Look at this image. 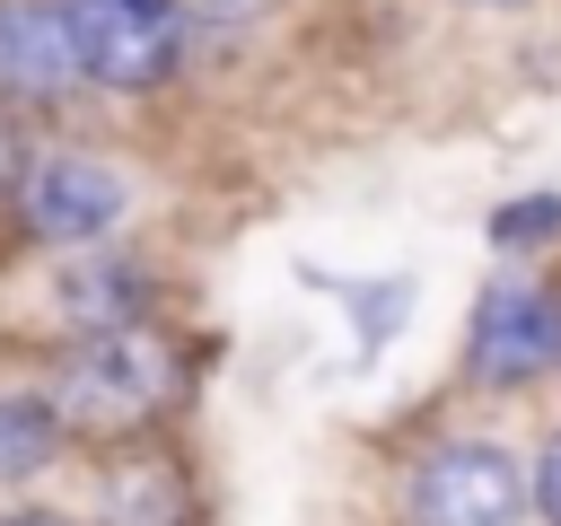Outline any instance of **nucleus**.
<instances>
[{"mask_svg":"<svg viewBox=\"0 0 561 526\" xmlns=\"http://www.w3.org/2000/svg\"><path fill=\"white\" fill-rule=\"evenodd\" d=\"M526 517V473L491 438H447L412 473V526H517Z\"/></svg>","mask_w":561,"mask_h":526,"instance_id":"2","label":"nucleus"},{"mask_svg":"<svg viewBox=\"0 0 561 526\" xmlns=\"http://www.w3.org/2000/svg\"><path fill=\"white\" fill-rule=\"evenodd\" d=\"M79 70V35H70V0H0V88L18 96H53Z\"/></svg>","mask_w":561,"mask_h":526,"instance_id":"6","label":"nucleus"},{"mask_svg":"<svg viewBox=\"0 0 561 526\" xmlns=\"http://www.w3.org/2000/svg\"><path fill=\"white\" fill-rule=\"evenodd\" d=\"M79 70L105 88H158L175 70V9L167 0H70Z\"/></svg>","mask_w":561,"mask_h":526,"instance_id":"3","label":"nucleus"},{"mask_svg":"<svg viewBox=\"0 0 561 526\" xmlns=\"http://www.w3.org/2000/svg\"><path fill=\"white\" fill-rule=\"evenodd\" d=\"M61 456V412L44 395H0V482H26Z\"/></svg>","mask_w":561,"mask_h":526,"instance_id":"9","label":"nucleus"},{"mask_svg":"<svg viewBox=\"0 0 561 526\" xmlns=\"http://www.w3.org/2000/svg\"><path fill=\"white\" fill-rule=\"evenodd\" d=\"M403 298H412L403 281H368V289H351V307H359V359L386 351V333L403 324Z\"/></svg>","mask_w":561,"mask_h":526,"instance_id":"11","label":"nucleus"},{"mask_svg":"<svg viewBox=\"0 0 561 526\" xmlns=\"http://www.w3.org/2000/svg\"><path fill=\"white\" fill-rule=\"evenodd\" d=\"M0 526H53V517H0Z\"/></svg>","mask_w":561,"mask_h":526,"instance_id":"15","label":"nucleus"},{"mask_svg":"<svg viewBox=\"0 0 561 526\" xmlns=\"http://www.w3.org/2000/svg\"><path fill=\"white\" fill-rule=\"evenodd\" d=\"M61 324H79V333H123V324H140V272H131L123 254H79V263L61 272Z\"/></svg>","mask_w":561,"mask_h":526,"instance_id":"7","label":"nucleus"},{"mask_svg":"<svg viewBox=\"0 0 561 526\" xmlns=\"http://www.w3.org/2000/svg\"><path fill=\"white\" fill-rule=\"evenodd\" d=\"M175 395V359H167V342L158 333H140V324H123V333H88L79 351H70V368H61V421H79V430H131L140 412H158Z\"/></svg>","mask_w":561,"mask_h":526,"instance_id":"1","label":"nucleus"},{"mask_svg":"<svg viewBox=\"0 0 561 526\" xmlns=\"http://www.w3.org/2000/svg\"><path fill=\"white\" fill-rule=\"evenodd\" d=\"M552 359H561V307L543 289H526V281L482 289V307H473V377L482 386H526Z\"/></svg>","mask_w":561,"mask_h":526,"instance_id":"4","label":"nucleus"},{"mask_svg":"<svg viewBox=\"0 0 561 526\" xmlns=\"http://www.w3.org/2000/svg\"><path fill=\"white\" fill-rule=\"evenodd\" d=\"M123 219V175L96 167V158H44L26 175V228L53 237V245H88Z\"/></svg>","mask_w":561,"mask_h":526,"instance_id":"5","label":"nucleus"},{"mask_svg":"<svg viewBox=\"0 0 561 526\" xmlns=\"http://www.w3.org/2000/svg\"><path fill=\"white\" fill-rule=\"evenodd\" d=\"M96 517L105 526H184V482L167 456H123L96 491Z\"/></svg>","mask_w":561,"mask_h":526,"instance_id":"8","label":"nucleus"},{"mask_svg":"<svg viewBox=\"0 0 561 526\" xmlns=\"http://www.w3.org/2000/svg\"><path fill=\"white\" fill-rule=\"evenodd\" d=\"M535 508H543V526H561V430L543 438V465H535Z\"/></svg>","mask_w":561,"mask_h":526,"instance_id":"12","label":"nucleus"},{"mask_svg":"<svg viewBox=\"0 0 561 526\" xmlns=\"http://www.w3.org/2000/svg\"><path fill=\"white\" fill-rule=\"evenodd\" d=\"M210 18H245V9H263V0H202Z\"/></svg>","mask_w":561,"mask_h":526,"instance_id":"14","label":"nucleus"},{"mask_svg":"<svg viewBox=\"0 0 561 526\" xmlns=\"http://www.w3.org/2000/svg\"><path fill=\"white\" fill-rule=\"evenodd\" d=\"M18 175V132H9V114H0V184Z\"/></svg>","mask_w":561,"mask_h":526,"instance_id":"13","label":"nucleus"},{"mask_svg":"<svg viewBox=\"0 0 561 526\" xmlns=\"http://www.w3.org/2000/svg\"><path fill=\"white\" fill-rule=\"evenodd\" d=\"M543 237H561V193H526V202H500V210H491V245L526 254V245H543Z\"/></svg>","mask_w":561,"mask_h":526,"instance_id":"10","label":"nucleus"}]
</instances>
